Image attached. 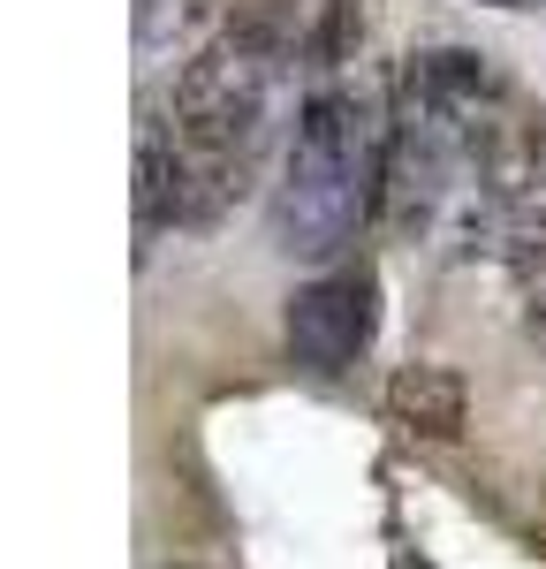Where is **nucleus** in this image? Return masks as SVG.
Instances as JSON below:
<instances>
[{
    "label": "nucleus",
    "instance_id": "5",
    "mask_svg": "<svg viewBox=\"0 0 546 569\" xmlns=\"http://www.w3.org/2000/svg\"><path fill=\"white\" fill-rule=\"evenodd\" d=\"M190 228V182H182V152L168 114H136V251H152V236Z\"/></svg>",
    "mask_w": 546,
    "mask_h": 569
},
{
    "label": "nucleus",
    "instance_id": "1",
    "mask_svg": "<svg viewBox=\"0 0 546 569\" xmlns=\"http://www.w3.org/2000/svg\"><path fill=\"white\" fill-rule=\"evenodd\" d=\"M273 99H281V39L266 23H228L175 69L168 130L190 182V228L221 220L251 182L273 130Z\"/></svg>",
    "mask_w": 546,
    "mask_h": 569
},
{
    "label": "nucleus",
    "instance_id": "6",
    "mask_svg": "<svg viewBox=\"0 0 546 569\" xmlns=\"http://www.w3.org/2000/svg\"><path fill=\"white\" fill-rule=\"evenodd\" d=\"M387 418L403 426L410 440H455L463 418H471V395L448 365H403L387 380Z\"/></svg>",
    "mask_w": 546,
    "mask_h": 569
},
{
    "label": "nucleus",
    "instance_id": "3",
    "mask_svg": "<svg viewBox=\"0 0 546 569\" xmlns=\"http://www.w3.org/2000/svg\"><path fill=\"white\" fill-rule=\"evenodd\" d=\"M463 236L516 281V305L546 342V130H524V122L501 130Z\"/></svg>",
    "mask_w": 546,
    "mask_h": 569
},
{
    "label": "nucleus",
    "instance_id": "2",
    "mask_svg": "<svg viewBox=\"0 0 546 569\" xmlns=\"http://www.w3.org/2000/svg\"><path fill=\"white\" fill-rule=\"evenodd\" d=\"M380 176L387 130L372 122V107L357 91H312L273 182V251L304 266L350 251L357 228L380 213Z\"/></svg>",
    "mask_w": 546,
    "mask_h": 569
},
{
    "label": "nucleus",
    "instance_id": "7",
    "mask_svg": "<svg viewBox=\"0 0 546 569\" xmlns=\"http://www.w3.org/2000/svg\"><path fill=\"white\" fill-rule=\"evenodd\" d=\"M213 16V0H136V46L144 53H168V46H190V31Z\"/></svg>",
    "mask_w": 546,
    "mask_h": 569
},
{
    "label": "nucleus",
    "instance_id": "8",
    "mask_svg": "<svg viewBox=\"0 0 546 569\" xmlns=\"http://www.w3.org/2000/svg\"><path fill=\"white\" fill-rule=\"evenodd\" d=\"M494 8H532V0H494Z\"/></svg>",
    "mask_w": 546,
    "mask_h": 569
},
{
    "label": "nucleus",
    "instance_id": "4",
    "mask_svg": "<svg viewBox=\"0 0 546 569\" xmlns=\"http://www.w3.org/2000/svg\"><path fill=\"white\" fill-rule=\"evenodd\" d=\"M372 335H380V281L364 266H334L289 297V357L318 380L350 372L372 350Z\"/></svg>",
    "mask_w": 546,
    "mask_h": 569
}]
</instances>
